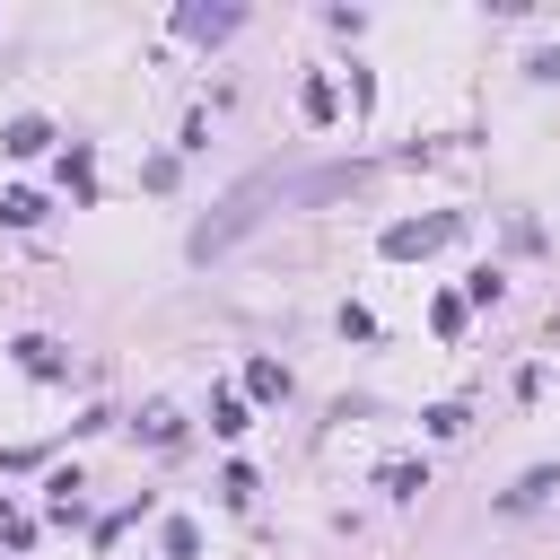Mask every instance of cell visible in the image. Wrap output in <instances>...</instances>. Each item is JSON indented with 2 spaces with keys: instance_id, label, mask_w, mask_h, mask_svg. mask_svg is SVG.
<instances>
[{
  "instance_id": "obj_1",
  "label": "cell",
  "mask_w": 560,
  "mask_h": 560,
  "mask_svg": "<svg viewBox=\"0 0 560 560\" xmlns=\"http://www.w3.org/2000/svg\"><path fill=\"white\" fill-rule=\"evenodd\" d=\"M271 192H280L271 175H254V184H236V192L219 201V219H201V228H192V262H210V254H228V245H236V236H245V228L262 219V201H271Z\"/></svg>"
},
{
  "instance_id": "obj_2",
  "label": "cell",
  "mask_w": 560,
  "mask_h": 560,
  "mask_svg": "<svg viewBox=\"0 0 560 560\" xmlns=\"http://www.w3.org/2000/svg\"><path fill=\"white\" fill-rule=\"evenodd\" d=\"M236 9H184V35H228Z\"/></svg>"
},
{
  "instance_id": "obj_9",
  "label": "cell",
  "mask_w": 560,
  "mask_h": 560,
  "mask_svg": "<svg viewBox=\"0 0 560 560\" xmlns=\"http://www.w3.org/2000/svg\"><path fill=\"white\" fill-rule=\"evenodd\" d=\"M26 534H35V525H26L18 508H0V542H26Z\"/></svg>"
},
{
  "instance_id": "obj_4",
  "label": "cell",
  "mask_w": 560,
  "mask_h": 560,
  "mask_svg": "<svg viewBox=\"0 0 560 560\" xmlns=\"http://www.w3.org/2000/svg\"><path fill=\"white\" fill-rule=\"evenodd\" d=\"M542 490H560V472H551V464H542V472H525V481H516V490H508V508H534V499H542Z\"/></svg>"
},
{
  "instance_id": "obj_6",
  "label": "cell",
  "mask_w": 560,
  "mask_h": 560,
  "mask_svg": "<svg viewBox=\"0 0 560 560\" xmlns=\"http://www.w3.org/2000/svg\"><path fill=\"white\" fill-rule=\"evenodd\" d=\"M44 140H52V131H44V122H9V149H18V158H35V149H44Z\"/></svg>"
},
{
  "instance_id": "obj_5",
  "label": "cell",
  "mask_w": 560,
  "mask_h": 560,
  "mask_svg": "<svg viewBox=\"0 0 560 560\" xmlns=\"http://www.w3.org/2000/svg\"><path fill=\"white\" fill-rule=\"evenodd\" d=\"M438 236H446V228H394V236H385V254H420V245H438Z\"/></svg>"
},
{
  "instance_id": "obj_7",
  "label": "cell",
  "mask_w": 560,
  "mask_h": 560,
  "mask_svg": "<svg viewBox=\"0 0 560 560\" xmlns=\"http://www.w3.org/2000/svg\"><path fill=\"white\" fill-rule=\"evenodd\" d=\"M0 219H18V228H26V219H44V201H35V192H0Z\"/></svg>"
},
{
  "instance_id": "obj_3",
  "label": "cell",
  "mask_w": 560,
  "mask_h": 560,
  "mask_svg": "<svg viewBox=\"0 0 560 560\" xmlns=\"http://www.w3.org/2000/svg\"><path fill=\"white\" fill-rule=\"evenodd\" d=\"M210 429L236 438V429H245V402H236V394H210Z\"/></svg>"
},
{
  "instance_id": "obj_8",
  "label": "cell",
  "mask_w": 560,
  "mask_h": 560,
  "mask_svg": "<svg viewBox=\"0 0 560 560\" xmlns=\"http://www.w3.org/2000/svg\"><path fill=\"white\" fill-rule=\"evenodd\" d=\"M245 385H254V394H289V376H280L271 359H254V368H245Z\"/></svg>"
}]
</instances>
